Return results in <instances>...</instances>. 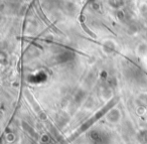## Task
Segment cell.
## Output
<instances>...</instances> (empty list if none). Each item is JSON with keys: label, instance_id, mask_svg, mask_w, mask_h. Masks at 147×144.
<instances>
[{"label": "cell", "instance_id": "6da1fadb", "mask_svg": "<svg viewBox=\"0 0 147 144\" xmlns=\"http://www.w3.org/2000/svg\"><path fill=\"white\" fill-rule=\"evenodd\" d=\"M118 100H119V98L117 97V98H114V99H112L111 101H109L108 104H107L105 107H103L102 109L100 110V111L97 112V113L95 114V115L93 116L92 118H90V119H89L88 121L86 122V123L83 124V125L80 127V129L77 130V131L75 132V133H74L73 135H71V137L69 138V139H67V142H71V141H73V140H75L77 137H78V136H80L81 134L83 133V132H85L87 129H88V128H90L91 126H92L93 124H94L95 122L97 121V120H99L101 117H102V116H104L105 114H106L107 112H108L109 110L111 109V108L114 107V106L117 104V102H118Z\"/></svg>", "mask_w": 147, "mask_h": 144}, {"label": "cell", "instance_id": "7a4b0ae2", "mask_svg": "<svg viewBox=\"0 0 147 144\" xmlns=\"http://www.w3.org/2000/svg\"><path fill=\"white\" fill-rule=\"evenodd\" d=\"M80 24H81V26L83 27V29H84L85 31H86L87 33H88L89 35H90L91 37H93V39H97V35L95 34L94 32H92V31L89 29V27L87 26L86 24L84 23V18H83V14H81V16H80Z\"/></svg>", "mask_w": 147, "mask_h": 144}, {"label": "cell", "instance_id": "3957f363", "mask_svg": "<svg viewBox=\"0 0 147 144\" xmlns=\"http://www.w3.org/2000/svg\"><path fill=\"white\" fill-rule=\"evenodd\" d=\"M37 13H38V15H39V16H40L41 18H42L43 20H45V22L47 23V24L49 25V27H51V28H53L55 31H57V32H59V33H61V31H59V30H57V28H55V27L53 26V25L51 24V22H49V19H47V17L45 16V14H43V12H42V10H41V8H37Z\"/></svg>", "mask_w": 147, "mask_h": 144}]
</instances>
